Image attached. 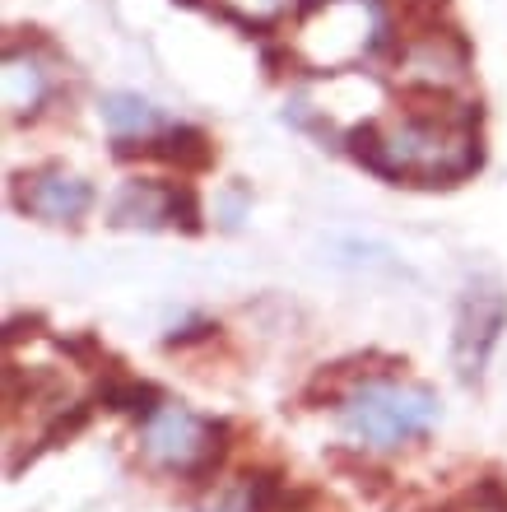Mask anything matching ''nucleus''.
Here are the masks:
<instances>
[{
  "label": "nucleus",
  "instance_id": "nucleus-1",
  "mask_svg": "<svg viewBox=\"0 0 507 512\" xmlns=\"http://www.w3.org/2000/svg\"><path fill=\"white\" fill-rule=\"evenodd\" d=\"M349 154L368 173L410 187H452L480 168V135L461 117H424L410 112L401 122H363L349 131Z\"/></svg>",
  "mask_w": 507,
  "mask_h": 512
},
{
  "label": "nucleus",
  "instance_id": "nucleus-2",
  "mask_svg": "<svg viewBox=\"0 0 507 512\" xmlns=\"http://www.w3.org/2000/svg\"><path fill=\"white\" fill-rule=\"evenodd\" d=\"M340 424L359 447H405L438 424V396L414 382L373 378L340 405Z\"/></svg>",
  "mask_w": 507,
  "mask_h": 512
},
{
  "label": "nucleus",
  "instance_id": "nucleus-3",
  "mask_svg": "<svg viewBox=\"0 0 507 512\" xmlns=\"http://www.w3.org/2000/svg\"><path fill=\"white\" fill-rule=\"evenodd\" d=\"M228 424L224 419H201L191 415L187 405H168L163 401L154 415L145 419L140 429V447L154 466H163L177 480H191V485H205L219 461L228 457Z\"/></svg>",
  "mask_w": 507,
  "mask_h": 512
},
{
  "label": "nucleus",
  "instance_id": "nucleus-4",
  "mask_svg": "<svg viewBox=\"0 0 507 512\" xmlns=\"http://www.w3.org/2000/svg\"><path fill=\"white\" fill-rule=\"evenodd\" d=\"M503 326H507V294L494 280H475L466 294H461L456 331H452V359H456L461 382H480L484 378L489 354H494Z\"/></svg>",
  "mask_w": 507,
  "mask_h": 512
},
{
  "label": "nucleus",
  "instance_id": "nucleus-5",
  "mask_svg": "<svg viewBox=\"0 0 507 512\" xmlns=\"http://www.w3.org/2000/svg\"><path fill=\"white\" fill-rule=\"evenodd\" d=\"M112 224L117 229H159V224H182L187 233L201 229V205L191 187L173 182H126L112 201Z\"/></svg>",
  "mask_w": 507,
  "mask_h": 512
},
{
  "label": "nucleus",
  "instance_id": "nucleus-6",
  "mask_svg": "<svg viewBox=\"0 0 507 512\" xmlns=\"http://www.w3.org/2000/svg\"><path fill=\"white\" fill-rule=\"evenodd\" d=\"M14 205L42 224H80L94 205V187L66 168H38V173H19L10 187Z\"/></svg>",
  "mask_w": 507,
  "mask_h": 512
},
{
  "label": "nucleus",
  "instance_id": "nucleus-7",
  "mask_svg": "<svg viewBox=\"0 0 507 512\" xmlns=\"http://www.w3.org/2000/svg\"><path fill=\"white\" fill-rule=\"evenodd\" d=\"M52 98V70L47 61L19 47H5V112L10 122L42 112V103Z\"/></svg>",
  "mask_w": 507,
  "mask_h": 512
},
{
  "label": "nucleus",
  "instance_id": "nucleus-8",
  "mask_svg": "<svg viewBox=\"0 0 507 512\" xmlns=\"http://www.w3.org/2000/svg\"><path fill=\"white\" fill-rule=\"evenodd\" d=\"M405 75L419 84H452L466 75V47L452 33H428V38L405 47Z\"/></svg>",
  "mask_w": 507,
  "mask_h": 512
},
{
  "label": "nucleus",
  "instance_id": "nucleus-9",
  "mask_svg": "<svg viewBox=\"0 0 507 512\" xmlns=\"http://www.w3.org/2000/svg\"><path fill=\"white\" fill-rule=\"evenodd\" d=\"M103 122L117 131V140H149V135L163 131L159 108H154V103H145L140 94H112V98H103Z\"/></svg>",
  "mask_w": 507,
  "mask_h": 512
},
{
  "label": "nucleus",
  "instance_id": "nucleus-10",
  "mask_svg": "<svg viewBox=\"0 0 507 512\" xmlns=\"http://www.w3.org/2000/svg\"><path fill=\"white\" fill-rule=\"evenodd\" d=\"M98 401H103L107 410H117V415L149 419L163 405V396H159V387H154V382L126 378V373H107L103 387H98Z\"/></svg>",
  "mask_w": 507,
  "mask_h": 512
},
{
  "label": "nucleus",
  "instance_id": "nucleus-11",
  "mask_svg": "<svg viewBox=\"0 0 507 512\" xmlns=\"http://www.w3.org/2000/svg\"><path fill=\"white\" fill-rule=\"evenodd\" d=\"M201 512H252V508H247L242 494H233V499H219V503H210V508H201Z\"/></svg>",
  "mask_w": 507,
  "mask_h": 512
},
{
  "label": "nucleus",
  "instance_id": "nucleus-12",
  "mask_svg": "<svg viewBox=\"0 0 507 512\" xmlns=\"http://www.w3.org/2000/svg\"><path fill=\"white\" fill-rule=\"evenodd\" d=\"M187 5H196V0H187Z\"/></svg>",
  "mask_w": 507,
  "mask_h": 512
}]
</instances>
